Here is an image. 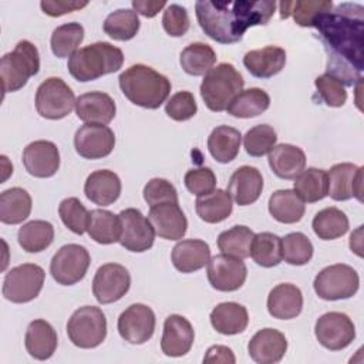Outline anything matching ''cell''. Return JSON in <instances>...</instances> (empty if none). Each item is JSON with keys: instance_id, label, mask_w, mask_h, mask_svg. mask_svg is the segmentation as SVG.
<instances>
[{"instance_id": "3957f363", "label": "cell", "mask_w": 364, "mask_h": 364, "mask_svg": "<svg viewBox=\"0 0 364 364\" xmlns=\"http://www.w3.org/2000/svg\"><path fill=\"white\" fill-rule=\"evenodd\" d=\"M122 94L135 105L156 109L171 92V81L145 64H134L118 77Z\"/></svg>"}, {"instance_id": "11a10c76", "label": "cell", "mask_w": 364, "mask_h": 364, "mask_svg": "<svg viewBox=\"0 0 364 364\" xmlns=\"http://www.w3.org/2000/svg\"><path fill=\"white\" fill-rule=\"evenodd\" d=\"M162 26L171 37H182L191 27L189 16L185 7L179 4H169L162 16Z\"/></svg>"}, {"instance_id": "5bb4252c", "label": "cell", "mask_w": 364, "mask_h": 364, "mask_svg": "<svg viewBox=\"0 0 364 364\" xmlns=\"http://www.w3.org/2000/svg\"><path fill=\"white\" fill-rule=\"evenodd\" d=\"M155 313L142 303L127 307L118 317V333L129 344L146 343L155 331Z\"/></svg>"}, {"instance_id": "681fc988", "label": "cell", "mask_w": 364, "mask_h": 364, "mask_svg": "<svg viewBox=\"0 0 364 364\" xmlns=\"http://www.w3.org/2000/svg\"><path fill=\"white\" fill-rule=\"evenodd\" d=\"M58 215L63 223L75 235H82L90 222V212L78 198H65L58 206Z\"/></svg>"}, {"instance_id": "f5cc1de1", "label": "cell", "mask_w": 364, "mask_h": 364, "mask_svg": "<svg viewBox=\"0 0 364 364\" xmlns=\"http://www.w3.org/2000/svg\"><path fill=\"white\" fill-rule=\"evenodd\" d=\"M144 199L152 208L159 203H178V192L175 186L164 178H152L144 186Z\"/></svg>"}, {"instance_id": "2e32d148", "label": "cell", "mask_w": 364, "mask_h": 364, "mask_svg": "<svg viewBox=\"0 0 364 364\" xmlns=\"http://www.w3.org/2000/svg\"><path fill=\"white\" fill-rule=\"evenodd\" d=\"M74 146L85 159H101L108 156L115 146L114 131L101 124H84L74 135Z\"/></svg>"}, {"instance_id": "d6986e66", "label": "cell", "mask_w": 364, "mask_h": 364, "mask_svg": "<svg viewBox=\"0 0 364 364\" xmlns=\"http://www.w3.org/2000/svg\"><path fill=\"white\" fill-rule=\"evenodd\" d=\"M23 165L36 178H50L60 168V151L51 141L30 142L23 151Z\"/></svg>"}, {"instance_id": "680465c9", "label": "cell", "mask_w": 364, "mask_h": 364, "mask_svg": "<svg viewBox=\"0 0 364 364\" xmlns=\"http://www.w3.org/2000/svg\"><path fill=\"white\" fill-rule=\"evenodd\" d=\"M166 6V1H154V0H134L132 7L135 13L142 14L144 17H155L159 10H162Z\"/></svg>"}, {"instance_id": "8992f818", "label": "cell", "mask_w": 364, "mask_h": 364, "mask_svg": "<svg viewBox=\"0 0 364 364\" xmlns=\"http://www.w3.org/2000/svg\"><path fill=\"white\" fill-rule=\"evenodd\" d=\"M40 70V55L37 47L21 40L13 51L6 53L0 60V77L3 92H14L23 88L27 81Z\"/></svg>"}, {"instance_id": "8fae6325", "label": "cell", "mask_w": 364, "mask_h": 364, "mask_svg": "<svg viewBox=\"0 0 364 364\" xmlns=\"http://www.w3.org/2000/svg\"><path fill=\"white\" fill-rule=\"evenodd\" d=\"M91 263L88 250L75 243L61 246L53 256L50 273L61 286H73L84 279Z\"/></svg>"}, {"instance_id": "74e56055", "label": "cell", "mask_w": 364, "mask_h": 364, "mask_svg": "<svg viewBox=\"0 0 364 364\" xmlns=\"http://www.w3.org/2000/svg\"><path fill=\"white\" fill-rule=\"evenodd\" d=\"M179 63L186 74L193 77L205 75L213 68L216 63V53L206 43H191L181 51Z\"/></svg>"}, {"instance_id": "9a60e30c", "label": "cell", "mask_w": 364, "mask_h": 364, "mask_svg": "<svg viewBox=\"0 0 364 364\" xmlns=\"http://www.w3.org/2000/svg\"><path fill=\"white\" fill-rule=\"evenodd\" d=\"M119 219L122 223V233L119 243L129 252L142 253L152 247L155 240V232L141 210L135 208H128L119 212Z\"/></svg>"}, {"instance_id": "e575fe53", "label": "cell", "mask_w": 364, "mask_h": 364, "mask_svg": "<svg viewBox=\"0 0 364 364\" xmlns=\"http://www.w3.org/2000/svg\"><path fill=\"white\" fill-rule=\"evenodd\" d=\"M280 17L293 20L301 27H313L316 18L333 9L331 0H296L280 1Z\"/></svg>"}, {"instance_id": "60d3db41", "label": "cell", "mask_w": 364, "mask_h": 364, "mask_svg": "<svg viewBox=\"0 0 364 364\" xmlns=\"http://www.w3.org/2000/svg\"><path fill=\"white\" fill-rule=\"evenodd\" d=\"M54 239V228L47 220H30L24 223L17 233L21 249L27 253H38L46 250Z\"/></svg>"}, {"instance_id": "f6af8a7d", "label": "cell", "mask_w": 364, "mask_h": 364, "mask_svg": "<svg viewBox=\"0 0 364 364\" xmlns=\"http://www.w3.org/2000/svg\"><path fill=\"white\" fill-rule=\"evenodd\" d=\"M84 40V27L80 23H65L54 28L50 40L51 51L58 58L71 57Z\"/></svg>"}, {"instance_id": "cb8c5ba5", "label": "cell", "mask_w": 364, "mask_h": 364, "mask_svg": "<svg viewBox=\"0 0 364 364\" xmlns=\"http://www.w3.org/2000/svg\"><path fill=\"white\" fill-rule=\"evenodd\" d=\"M263 191V176L255 166L243 165L237 168L229 181L228 193L239 206L255 203Z\"/></svg>"}, {"instance_id": "b9f144b4", "label": "cell", "mask_w": 364, "mask_h": 364, "mask_svg": "<svg viewBox=\"0 0 364 364\" xmlns=\"http://www.w3.org/2000/svg\"><path fill=\"white\" fill-rule=\"evenodd\" d=\"M313 230L318 239L334 240L341 237L348 230V218L338 208H324L316 213L311 222Z\"/></svg>"}, {"instance_id": "7a4b0ae2", "label": "cell", "mask_w": 364, "mask_h": 364, "mask_svg": "<svg viewBox=\"0 0 364 364\" xmlns=\"http://www.w3.org/2000/svg\"><path fill=\"white\" fill-rule=\"evenodd\" d=\"M276 10V1H196L195 11L200 28L208 37L220 44L242 40L245 31L253 26L269 23Z\"/></svg>"}, {"instance_id": "83f0119b", "label": "cell", "mask_w": 364, "mask_h": 364, "mask_svg": "<svg viewBox=\"0 0 364 364\" xmlns=\"http://www.w3.org/2000/svg\"><path fill=\"white\" fill-rule=\"evenodd\" d=\"M85 196L95 205L108 206L121 195V181L118 175L109 169L94 171L84 183Z\"/></svg>"}, {"instance_id": "ee69618b", "label": "cell", "mask_w": 364, "mask_h": 364, "mask_svg": "<svg viewBox=\"0 0 364 364\" xmlns=\"http://www.w3.org/2000/svg\"><path fill=\"white\" fill-rule=\"evenodd\" d=\"M253 237L255 233L250 230V228L236 225L218 236V247L223 255L246 259L250 256Z\"/></svg>"}, {"instance_id": "c3c4849f", "label": "cell", "mask_w": 364, "mask_h": 364, "mask_svg": "<svg viewBox=\"0 0 364 364\" xmlns=\"http://www.w3.org/2000/svg\"><path fill=\"white\" fill-rule=\"evenodd\" d=\"M276 141H277V135L273 127L267 124H260L250 128L246 132L243 138V145L247 155L259 158L269 154L274 148Z\"/></svg>"}, {"instance_id": "277c9868", "label": "cell", "mask_w": 364, "mask_h": 364, "mask_svg": "<svg viewBox=\"0 0 364 364\" xmlns=\"http://www.w3.org/2000/svg\"><path fill=\"white\" fill-rule=\"evenodd\" d=\"M122 64L124 54L118 47L107 41H97L78 48L68 58L67 68L77 81L87 82L118 71Z\"/></svg>"}, {"instance_id": "ac0fdd59", "label": "cell", "mask_w": 364, "mask_h": 364, "mask_svg": "<svg viewBox=\"0 0 364 364\" xmlns=\"http://www.w3.org/2000/svg\"><path fill=\"white\" fill-rule=\"evenodd\" d=\"M328 192L334 200L357 198L363 202V168L350 162L336 164L327 172Z\"/></svg>"}, {"instance_id": "44dd1931", "label": "cell", "mask_w": 364, "mask_h": 364, "mask_svg": "<svg viewBox=\"0 0 364 364\" xmlns=\"http://www.w3.org/2000/svg\"><path fill=\"white\" fill-rule=\"evenodd\" d=\"M195 331L188 318L171 314L165 318L161 338V350L168 357H182L192 348Z\"/></svg>"}, {"instance_id": "e0dca14e", "label": "cell", "mask_w": 364, "mask_h": 364, "mask_svg": "<svg viewBox=\"0 0 364 364\" xmlns=\"http://www.w3.org/2000/svg\"><path fill=\"white\" fill-rule=\"evenodd\" d=\"M246 277L247 269L242 259L222 253L208 262V280L219 291H235L240 289Z\"/></svg>"}, {"instance_id": "f907efd6", "label": "cell", "mask_w": 364, "mask_h": 364, "mask_svg": "<svg viewBox=\"0 0 364 364\" xmlns=\"http://www.w3.org/2000/svg\"><path fill=\"white\" fill-rule=\"evenodd\" d=\"M314 85L317 88V94L328 107H343L347 101V91L344 84L333 77L331 74L326 73L318 75L314 80Z\"/></svg>"}, {"instance_id": "d590c367", "label": "cell", "mask_w": 364, "mask_h": 364, "mask_svg": "<svg viewBox=\"0 0 364 364\" xmlns=\"http://www.w3.org/2000/svg\"><path fill=\"white\" fill-rule=\"evenodd\" d=\"M301 198L291 189H279L269 198V212L280 223H296L304 215Z\"/></svg>"}, {"instance_id": "bcb514c9", "label": "cell", "mask_w": 364, "mask_h": 364, "mask_svg": "<svg viewBox=\"0 0 364 364\" xmlns=\"http://www.w3.org/2000/svg\"><path fill=\"white\" fill-rule=\"evenodd\" d=\"M252 259L262 267L277 266L282 256V237L270 232L256 233L250 247Z\"/></svg>"}, {"instance_id": "30bf717a", "label": "cell", "mask_w": 364, "mask_h": 364, "mask_svg": "<svg viewBox=\"0 0 364 364\" xmlns=\"http://www.w3.org/2000/svg\"><path fill=\"white\" fill-rule=\"evenodd\" d=\"M73 90L58 77L43 81L36 92V109L47 119H61L75 107Z\"/></svg>"}, {"instance_id": "7bdbcfd3", "label": "cell", "mask_w": 364, "mask_h": 364, "mask_svg": "<svg viewBox=\"0 0 364 364\" xmlns=\"http://www.w3.org/2000/svg\"><path fill=\"white\" fill-rule=\"evenodd\" d=\"M139 24L138 14L134 10L118 9L107 16L102 28L111 38L117 41H128L136 36Z\"/></svg>"}, {"instance_id": "836d02e7", "label": "cell", "mask_w": 364, "mask_h": 364, "mask_svg": "<svg viewBox=\"0 0 364 364\" xmlns=\"http://www.w3.org/2000/svg\"><path fill=\"white\" fill-rule=\"evenodd\" d=\"M87 232L90 237L100 245H111L119 242L122 233L119 215H114L105 209L91 210Z\"/></svg>"}, {"instance_id": "ab89813d", "label": "cell", "mask_w": 364, "mask_h": 364, "mask_svg": "<svg viewBox=\"0 0 364 364\" xmlns=\"http://www.w3.org/2000/svg\"><path fill=\"white\" fill-rule=\"evenodd\" d=\"M294 192L303 202L314 203L327 196V172L318 168H307L294 178Z\"/></svg>"}, {"instance_id": "d4e9b609", "label": "cell", "mask_w": 364, "mask_h": 364, "mask_svg": "<svg viewBox=\"0 0 364 364\" xmlns=\"http://www.w3.org/2000/svg\"><path fill=\"white\" fill-rule=\"evenodd\" d=\"M303 309L301 290L291 283H280L267 296V311L279 320L297 317Z\"/></svg>"}, {"instance_id": "f35d334b", "label": "cell", "mask_w": 364, "mask_h": 364, "mask_svg": "<svg viewBox=\"0 0 364 364\" xmlns=\"http://www.w3.org/2000/svg\"><path fill=\"white\" fill-rule=\"evenodd\" d=\"M270 105L269 94L262 88L242 90L228 107V114L236 118H253L263 114Z\"/></svg>"}, {"instance_id": "7c38bea8", "label": "cell", "mask_w": 364, "mask_h": 364, "mask_svg": "<svg viewBox=\"0 0 364 364\" xmlns=\"http://www.w3.org/2000/svg\"><path fill=\"white\" fill-rule=\"evenodd\" d=\"M314 334L324 348L338 351L353 343L355 338V326L347 314L328 311L317 318Z\"/></svg>"}, {"instance_id": "f1b7e54d", "label": "cell", "mask_w": 364, "mask_h": 364, "mask_svg": "<svg viewBox=\"0 0 364 364\" xmlns=\"http://www.w3.org/2000/svg\"><path fill=\"white\" fill-rule=\"evenodd\" d=\"M57 344V333L48 321L37 318L28 324L24 336V346L33 358L41 361L48 360L54 354Z\"/></svg>"}, {"instance_id": "9c48e42d", "label": "cell", "mask_w": 364, "mask_h": 364, "mask_svg": "<svg viewBox=\"0 0 364 364\" xmlns=\"http://www.w3.org/2000/svg\"><path fill=\"white\" fill-rule=\"evenodd\" d=\"M46 273L36 263H23L13 267L4 276L1 293L11 303H28L34 300L44 284Z\"/></svg>"}, {"instance_id": "ffe728a7", "label": "cell", "mask_w": 364, "mask_h": 364, "mask_svg": "<svg viewBox=\"0 0 364 364\" xmlns=\"http://www.w3.org/2000/svg\"><path fill=\"white\" fill-rule=\"evenodd\" d=\"M148 220L151 222L155 235L166 240H179L185 236L188 220L179 203H159L149 209Z\"/></svg>"}, {"instance_id": "5b68a950", "label": "cell", "mask_w": 364, "mask_h": 364, "mask_svg": "<svg viewBox=\"0 0 364 364\" xmlns=\"http://www.w3.org/2000/svg\"><path fill=\"white\" fill-rule=\"evenodd\" d=\"M243 85L242 74L230 63H220L203 75L200 97L210 111L220 112L228 109Z\"/></svg>"}, {"instance_id": "7dc6e473", "label": "cell", "mask_w": 364, "mask_h": 364, "mask_svg": "<svg viewBox=\"0 0 364 364\" xmlns=\"http://www.w3.org/2000/svg\"><path fill=\"white\" fill-rule=\"evenodd\" d=\"M313 245L301 232H293L282 239V256L293 266H303L313 257Z\"/></svg>"}, {"instance_id": "816d5d0a", "label": "cell", "mask_w": 364, "mask_h": 364, "mask_svg": "<svg viewBox=\"0 0 364 364\" xmlns=\"http://www.w3.org/2000/svg\"><path fill=\"white\" fill-rule=\"evenodd\" d=\"M198 105L195 97L189 91H179L173 94L165 104V112L173 121H188L195 117Z\"/></svg>"}, {"instance_id": "7402d4cb", "label": "cell", "mask_w": 364, "mask_h": 364, "mask_svg": "<svg viewBox=\"0 0 364 364\" xmlns=\"http://www.w3.org/2000/svg\"><path fill=\"white\" fill-rule=\"evenodd\" d=\"M247 351L250 358L259 364H274L284 357L287 340L276 328H262L250 338Z\"/></svg>"}, {"instance_id": "603a6c76", "label": "cell", "mask_w": 364, "mask_h": 364, "mask_svg": "<svg viewBox=\"0 0 364 364\" xmlns=\"http://www.w3.org/2000/svg\"><path fill=\"white\" fill-rule=\"evenodd\" d=\"M117 112L115 101L102 91L81 94L75 101V114L85 124H109Z\"/></svg>"}, {"instance_id": "d6a6232c", "label": "cell", "mask_w": 364, "mask_h": 364, "mask_svg": "<svg viewBox=\"0 0 364 364\" xmlns=\"http://www.w3.org/2000/svg\"><path fill=\"white\" fill-rule=\"evenodd\" d=\"M31 212V196L23 188H10L0 195V220L6 225L24 222Z\"/></svg>"}, {"instance_id": "484cf974", "label": "cell", "mask_w": 364, "mask_h": 364, "mask_svg": "<svg viewBox=\"0 0 364 364\" xmlns=\"http://www.w3.org/2000/svg\"><path fill=\"white\" fill-rule=\"evenodd\" d=\"M172 263L181 273H193L208 264L210 247L200 239H185L178 242L171 253Z\"/></svg>"}, {"instance_id": "db71d44e", "label": "cell", "mask_w": 364, "mask_h": 364, "mask_svg": "<svg viewBox=\"0 0 364 364\" xmlns=\"http://www.w3.org/2000/svg\"><path fill=\"white\" fill-rule=\"evenodd\" d=\"M186 189L196 195V196H203L215 191L216 186V176L213 171L208 166H200V168H193L189 169L185 173L183 178Z\"/></svg>"}, {"instance_id": "6da1fadb", "label": "cell", "mask_w": 364, "mask_h": 364, "mask_svg": "<svg viewBox=\"0 0 364 364\" xmlns=\"http://www.w3.org/2000/svg\"><path fill=\"white\" fill-rule=\"evenodd\" d=\"M320 40L328 51L327 73L344 87L361 80L364 47V7L341 3L334 10L320 14L314 24Z\"/></svg>"}, {"instance_id": "4fadbf2b", "label": "cell", "mask_w": 364, "mask_h": 364, "mask_svg": "<svg viewBox=\"0 0 364 364\" xmlns=\"http://www.w3.org/2000/svg\"><path fill=\"white\" fill-rule=\"evenodd\" d=\"M131 286L129 272L118 263H105L98 267L92 279V294L101 304L122 299Z\"/></svg>"}, {"instance_id": "52a82bcc", "label": "cell", "mask_w": 364, "mask_h": 364, "mask_svg": "<svg viewBox=\"0 0 364 364\" xmlns=\"http://www.w3.org/2000/svg\"><path fill=\"white\" fill-rule=\"evenodd\" d=\"M67 336L75 347H98L107 337L105 314L95 306H82L77 309L68 318Z\"/></svg>"}, {"instance_id": "4316f807", "label": "cell", "mask_w": 364, "mask_h": 364, "mask_svg": "<svg viewBox=\"0 0 364 364\" xmlns=\"http://www.w3.org/2000/svg\"><path fill=\"white\" fill-rule=\"evenodd\" d=\"M243 64L253 77L270 78L284 68L286 51L277 46H266L247 51L243 57Z\"/></svg>"}, {"instance_id": "4dcf8cb0", "label": "cell", "mask_w": 364, "mask_h": 364, "mask_svg": "<svg viewBox=\"0 0 364 364\" xmlns=\"http://www.w3.org/2000/svg\"><path fill=\"white\" fill-rule=\"evenodd\" d=\"M209 318L212 327L225 336H233L245 331L249 323L246 307L236 301H225L218 304L210 311Z\"/></svg>"}, {"instance_id": "1f68e13d", "label": "cell", "mask_w": 364, "mask_h": 364, "mask_svg": "<svg viewBox=\"0 0 364 364\" xmlns=\"http://www.w3.org/2000/svg\"><path fill=\"white\" fill-rule=\"evenodd\" d=\"M242 134L239 129L228 125H219L208 136V149L213 159L220 164L232 162L240 149Z\"/></svg>"}, {"instance_id": "9f6ffc18", "label": "cell", "mask_w": 364, "mask_h": 364, "mask_svg": "<svg viewBox=\"0 0 364 364\" xmlns=\"http://www.w3.org/2000/svg\"><path fill=\"white\" fill-rule=\"evenodd\" d=\"M87 1H67V0H57V1H41V10L51 17H60L67 13H73L75 10H81L87 6Z\"/></svg>"}, {"instance_id": "ba28073f", "label": "cell", "mask_w": 364, "mask_h": 364, "mask_svg": "<svg viewBox=\"0 0 364 364\" xmlns=\"http://www.w3.org/2000/svg\"><path fill=\"white\" fill-rule=\"evenodd\" d=\"M313 287L323 300L350 299L360 287V277L351 266L337 263L320 270L314 277Z\"/></svg>"}, {"instance_id": "8d00e7d4", "label": "cell", "mask_w": 364, "mask_h": 364, "mask_svg": "<svg viewBox=\"0 0 364 364\" xmlns=\"http://www.w3.org/2000/svg\"><path fill=\"white\" fill-rule=\"evenodd\" d=\"M198 216L206 223H219L228 219L232 213L233 205L228 191L215 189L208 195L198 196L195 202Z\"/></svg>"}, {"instance_id": "f546056e", "label": "cell", "mask_w": 364, "mask_h": 364, "mask_svg": "<svg viewBox=\"0 0 364 364\" xmlns=\"http://www.w3.org/2000/svg\"><path fill=\"white\" fill-rule=\"evenodd\" d=\"M269 166L282 179H294L304 171L306 155L301 148L290 144H279L269 152Z\"/></svg>"}, {"instance_id": "6f0895ef", "label": "cell", "mask_w": 364, "mask_h": 364, "mask_svg": "<svg viewBox=\"0 0 364 364\" xmlns=\"http://www.w3.org/2000/svg\"><path fill=\"white\" fill-rule=\"evenodd\" d=\"M235 355L233 351L226 346H212L203 358V363H223V364H233Z\"/></svg>"}]
</instances>
